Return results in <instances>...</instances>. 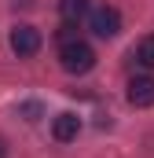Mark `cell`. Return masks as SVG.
Wrapping results in <instances>:
<instances>
[{
	"instance_id": "7",
	"label": "cell",
	"mask_w": 154,
	"mask_h": 158,
	"mask_svg": "<svg viewBox=\"0 0 154 158\" xmlns=\"http://www.w3.org/2000/svg\"><path fill=\"white\" fill-rule=\"evenodd\" d=\"M136 63H140V66H147V70H154V33H151V37H143L140 44H136Z\"/></svg>"
},
{
	"instance_id": "5",
	"label": "cell",
	"mask_w": 154,
	"mask_h": 158,
	"mask_svg": "<svg viewBox=\"0 0 154 158\" xmlns=\"http://www.w3.org/2000/svg\"><path fill=\"white\" fill-rule=\"evenodd\" d=\"M128 103L132 107H154V77H132L128 81Z\"/></svg>"
},
{
	"instance_id": "3",
	"label": "cell",
	"mask_w": 154,
	"mask_h": 158,
	"mask_svg": "<svg viewBox=\"0 0 154 158\" xmlns=\"http://www.w3.org/2000/svg\"><path fill=\"white\" fill-rule=\"evenodd\" d=\"M11 52H15L18 59L37 55L40 52V33L33 30V26H15V30H11Z\"/></svg>"
},
{
	"instance_id": "8",
	"label": "cell",
	"mask_w": 154,
	"mask_h": 158,
	"mask_svg": "<svg viewBox=\"0 0 154 158\" xmlns=\"http://www.w3.org/2000/svg\"><path fill=\"white\" fill-rule=\"evenodd\" d=\"M0 158H4V140H0Z\"/></svg>"
},
{
	"instance_id": "4",
	"label": "cell",
	"mask_w": 154,
	"mask_h": 158,
	"mask_svg": "<svg viewBox=\"0 0 154 158\" xmlns=\"http://www.w3.org/2000/svg\"><path fill=\"white\" fill-rule=\"evenodd\" d=\"M77 132H81V118H77V114H70V110H63L59 118L51 121V136H55L59 143H70V140H77Z\"/></svg>"
},
{
	"instance_id": "2",
	"label": "cell",
	"mask_w": 154,
	"mask_h": 158,
	"mask_svg": "<svg viewBox=\"0 0 154 158\" xmlns=\"http://www.w3.org/2000/svg\"><path fill=\"white\" fill-rule=\"evenodd\" d=\"M88 26H92V33L103 40H110L121 33V15H117V7L110 4H103V7H95V11H88Z\"/></svg>"
},
{
	"instance_id": "1",
	"label": "cell",
	"mask_w": 154,
	"mask_h": 158,
	"mask_svg": "<svg viewBox=\"0 0 154 158\" xmlns=\"http://www.w3.org/2000/svg\"><path fill=\"white\" fill-rule=\"evenodd\" d=\"M59 63H63L66 74H88L95 66V52H92V44H84L81 37H74V40H66L59 48Z\"/></svg>"
},
{
	"instance_id": "6",
	"label": "cell",
	"mask_w": 154,
	"mask_h": 158,
	"mask_svg": "<svg viewBox=\"0 0 154 158\" xmlns=\"http://www.w3.org/2000/svg\"><path fill=\"white\" fill-rule=\"evenodd\" d=\"M59 11H63V22H81L88 15V0H59Z\"/></svg>"
}]
</instances>
